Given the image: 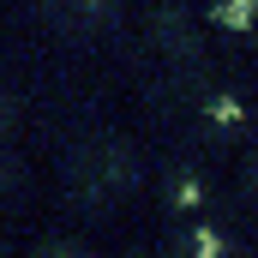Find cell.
Returning a JSON list of instances; mask_svg holds the SVG:
<instances>
[{
  "mask_svg": "<svg viewBox=\"0 0 258 258\" xmlns=\"http://www.w3.org/2000/svg\"><path fill=\"white\" fill-rule=\"evenodd\" d=\"M216 12H222V24H246L252 18V0H216Z\"/></svg>",
  "mask_w": 258,
  "mask_h": 258,
  "instance_id": "cell-1",
  "label": "cell"
}]
</instances>
